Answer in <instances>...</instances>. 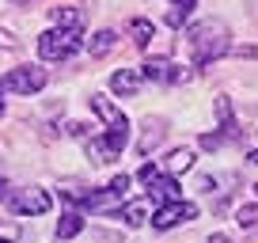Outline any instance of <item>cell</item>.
Returning a JSON list of instances; mask_svg holds the SVG:
<instances>
[{
    "label": "cell",
    "mask_w": 258,
    "mask_h": 243,
    "mask_svg": "<svg viewBox=\"0 0 258 243\" xmlns=\"http://www.w3.org/2000/svg\"><path fill=\"white\" fill-rule=\"evenodd\" d=\"M148 205H152L148 198H137V202H125V205H121V213H118V217L125 220V224H141V220L148 217Z\"/></svg>",
    "instance_id": "obj_13"
},
{
    "label": "cell",
    "mask_w": 258,
    "mask_h": 243,
    "mask_svg": "<svg viewBox=\"0 0 258 243\" xmlns=\"http://www.w3.org/2000/svg\"><path fill=\"white\" fill-rule=\"evenodd\" d=\"M129 187H133V178H129V175H118L110 187L95 190V194H80V190H69V198H76V202L88 205V209H110L114 202H125Z\"/></svg>",
    "instance_id": "obj_5"
},
{
    "label": "cell",
    "mask_w": 258,
    "mask_h": 243,
    "mask_svg": "<svg viewBox=\"0 0 258 243\" xmlns=\"http://www.w3.org/2000/svg\"><path fill=\"white\" fill-rule=\"evenodd\" d=\"M19 239V228L16 224H4V220H0V243H16Z\"/></svg>",
    "instance_id": "obj_19"
},
{
    "label": "cell",
    "mask_w": 258,
    "mask_h": 243,
    "mask_svg": "<svg viewBox=\"0 0 258 243\" xmlns=\"http://www.w3.org/2000/svg\"><path fill=\"white\" fill-rule=\"evenodd\" d=\"M110 88L118 91V95H137V91L145 88V73H141V69H125V73H114V76H110Z\"/></svg>",
    "instance_id": "obj_10"
},
{
    "label": "cell",
    "mask_w": 258,
    "mask_h": 243,
    "mask_svg": "<svg viewBox=\"0 0 258 243\" xmlns=\"http://www.w3.org/2000/svg\"><path fill=\"white\" fill-rule=\"evenodd\" d=\"M194 167V152L190 148H175L167 156V175H178V171H190Z\"/></svg>",
    "instance_id": "obj_14"
},
{
    "label": "cell",
    "mask_w": 258,
    "mask_h": 243,
    "mask_svg": "<svg viewBox=\"0 0 258 243\" xmlns=\"http://www.w3.org/2000/svg\"><path fill=\"white\" fill-rule=\"evenodd\" d=\"M80 49V34H69V31H46L38 34V57L42 61H64Z\"/></svg>",
    "instance_id": "obj_6"
},
{
    "label": "cell",
    "mask_w": 258,
    "mask_h": 243,
    "mask_svg": "<svg viewBox=\"0 0 258 243\" xmlns=\"http://www.w3.org/2000/svg\"><path fill=\"white\" fill-rule=\"evenodd\" d=\"M141 73H145V80H156V84H182V80H190V69L175 65V61H167V57L148 61Z\"/></svg>",
    "instance_id": "obj_8"
},
{
    "label": "cell",
    "mask_w": 258,
    "mask_h": 243,
    "mask_svg": "<svg viewBox=\"0 0 258 243\" xmlns=\"http://www.w3.org/2000/svg\"><path fill=\"white\" fill-rule=\"evenodd\" d=\"M80 228H84L80 213H64L61 224H57V239H73V235H80Z\"/></svg>",
    "instance_id": "obj_15"
},
{
    "label": "cell",
    "mask_w": 258,
    "mask_h": 243,
    "mask_svg": "<svg viewBox=\"0 0 258 243\" xmlns=\"http://www.w3.org/2000/svg\"><path fill=\"white\" fill-rule=\"evenodd\" d=\"M194 217H198V205H190L186 198H178V202H167V205H160V209H156L152 224L160 228V232H167V228L182 224V220H194Z\"/></svg>",
    "instance_id": "obj_7"
},
{
    "label": "cell",
    "mask_w": 258,
    "mask_h": 243,
    "mask_svg": "<svg viewBox=\"0 0 258 243\" xmlns=\"http://www.w3.org/2000/svg\"><path fill=\"white\" fill-rule=\"evenodd\" d=\"M38 88H46V69L19 65V69H12V73L0 76V99L4 95H34Z\"/></svg>",
    "instance_id": "obj_3"
},
{
    "label": "cell",
    "mask_w": 258,
    "mask_h": 243,
    "mask_svg": "<svg viewBox=\"0 0 258 243\" xmlns=\"http://www.w3.org/2000/svg\"><path fill=\"white\" fill-rule=\"evenodd\" d=\"M114 42H118V34H114V31H99L95 38L88 42V49L95 57H103V53H110V49H114Z\"/></svg>",
    "instance_id": "obj_17"
},
{
    "label": "cell",
    "mask_w": 258,
    "mask_h": 243,
    "mask_svg": "<svg viewBox=\"0 0 258 243\" xmlns=\"http://www.w3.org/2000/svg\"><path fill=\"white\" fill-rule=\"evenodd\" d=\"M254 194H258V187H254Z\"/></svg>",
    "instance_id": "obj_21"
},
{
    "label": "cell",
    "mask_w": 258,
    "mask_h": 243,
    "mask_svg": "<svg viewBox=\"0 0 258 243\" xmlns=\"http://www.w3.org/2000/svg\"><path fill=\"white\" fill-rule=\"evenodd\" d=\"M0 202L8 205L12 213H27V217H38V213H49V194L38 187H8L0 194Z\"/></svg>",
    "instance_id": "obj_2"
},
{
    "label": "cell",
    "mask_w": 258,
    "mask_h": 243,
    "mask_svg": "<svg viewBox=\"0 0 258 243\" xmlns=\"http://www.w3.org/2000/svg\"><path fill=\"white\" fill-rule=\"evenodd\" d=\"M235 217H239V228H258V205H243Z\"/></svg>",
    "instance_id": "obj_18"
},
{
    "label": "cell",
    "mask_w": 258,
    "mask_h": 243,
    "mask_svg": "<svg viewBox=\"0 0 258 243\" xmlns=\"http://www.w3.org/2000/svg\"><path fill=\"white\" fill-rule=\"evenodd\" d=\"M141 183L148 187V202H156V209L167 202H178V183L175 175H167L163 167H156V163H145L141 167Z\"/></svg>",
    "instance_id": "obj_4"
},
{
    "label": "cell",
    "mask_w": 258,
    "mask_h": 243,
    "mask_svg": "<svg viewBox=\"0 0 258 243\" xmlns=\"http://www.w3.org/2000/svg\"><path fill=\"white\" fill-rule=\"evenodd\" d=\"M53 23H57V31H69V34H80L84 31L80 8H53Z\"/></svg>",
    "instance_id": "obj_11"
},
{
    "label": "cell",
    "mask_w": 258,
    "mask_h": 243,
    "mask_svg": "<svg viewBox=\"0 0 258 243\" xmlns=\"http://www.w3.org/2000/svg\"><path fill=\"white\" fill-rule=\"evenodd\" d=\"M91 110H95L99 118L106 122V130H129V118H125V114H121V110H118V106H114L106 95H99V91L91 95Z\"/></svg>",
    "instance_id": "obj_9"
},
{
    "label": "cell",
    "mask_w": 258,
    "mask_h": 243,
    "mask_svg": "<svg viewBox=\"0 0 258 243\" xmlns=\"http://www.w3.org/2000/svg\"><path fill=\"white\" fill-rule=\"evenodd\" d=\"M129 34H133V42H137L141 49L148 46V42H152V34H156V27L148 23V19H133V23H129Z\"/></svg>",
    "instance_id": "obj_16"
},
{
    "label": "cell",
    "mask_w": 258,
    "mask_h": 243,
    "mask_svg": "<svg viewBox=\"0 0 258 243\" xmlns=\"http://www.w3.org/2000/svg\"><path fill=\"white\" fill-rule=\"evenodd\" d=\"M171 8H167V27H182L186 19H190V12H194V4H198V0H167Z\"/></svg>",
    "instance_id": "obj_12"
},
{
    "label": "cell",
    "mask_w": 258,
    "mask_h": 243,
    "mask_svg": "<svg viewBox=\"0 0 258 243\" xmlns=\"http://www.w3.org/2000/svg\"><path fill=\"white\" fill-rule=\"evenodd\" d=\"M232 34L220 19H205V23H194L186 31V46H190V65L202 69V65H213L217 57H224L232 49Z\"/></svg>",
    "instance_id": "obj_1"
},
{
    "label": "cell",
    "mask_w": 258,
    "mask_h": 243,
    "mask_svg": "<svg viewBox=\"0 0 258 243\" xmlns=\"http://www.w3.org/2000/svg\"><path fill=\"white\" fill-rule=\"evenodd\" d=\"M239 53H243V57H258V46H243Z\"/></svg>",
    "instance_id": "obj_20"
}]
</instances>
